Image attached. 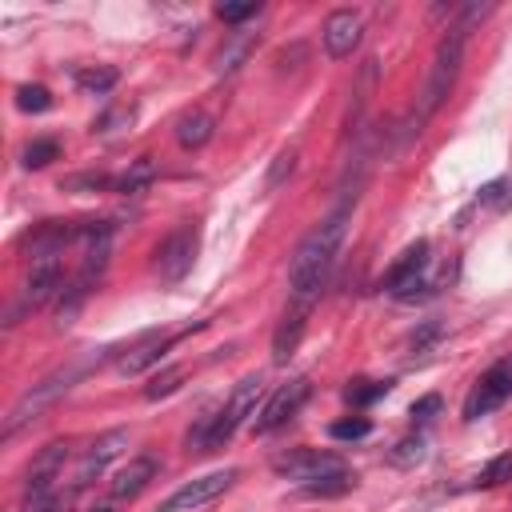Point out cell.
Returning <instances> with one entry per match:
<instances>
[{
  "instance_id": "cell-1",
  "label": "cell",
  "mask_w": 512,
  "mask_h": 512,
  "mask_svg": "<svg viewBox=\"0 0 512 512\" xmlns=\"http://www.w3.org/2000/svg\"><path fill=\"white\" fill-rule=\"evenodd\" d=\"M344 220H348V208H336L324 224H316L300 240L292 264H288V300L292 304H312L316 308L320 288L328 280V268H332V260L340 252V240H344Z\"/></svg>"
},
{
  "instance_id": "cell-2",
  "label": "cell",
  "mask_w": 512,
  "mask_h": 512,
  "mask_svg": "<svg viewBox=\"0 0 512 512\" xmlns=\"http://www.w3.org/2000/svg\"><path fill=\"white\" fill-rule=\"evenodd\" d=\"M260 392H264V380H260L256 372L244 376V380L232 388V396H228L224 408H216V412H208V416L196 420V428L188 432V448H192V452H216V448H224V444L236 436V428L256 412Z\"/></svg>"
},
{
  "instance_id": "cell-3",
  "label": "cell",
  "mask_w": 512,
  "mask_h": 512,
  "mask_svg": "<svg viewBox=\"0 0 512 512\" xmlns=\"http://www.w3.org/2000/svg\"><path fill=\"white\" fill-rule=\"evenodd\" d=\"M96 360H100V356H80V360H72V364H64V368L48 372L40 384H32V388H28V392L8 408L0 436H4V440H12L20 428H28L32 420H40V416L60 400V396H68V392H72V384H76V380H80Z\"/></svg>"
},
{
  "instance_id": "cell-4",
  "label": "cell",
  "mask_w": 512,
  "mask_h": 512,
  "mask_svg": "<svg viewBox=\"0 0 512 512\" xmlns=\"http://www.w3.org/2000/svg\"><path fill=\"white\" fill-rule=\"evenodd\" d=\"M464 32H456V28H448V36L440 40V48H436V56H432V72H428V84H424V96H420V112H416V120L424 124L444 100H448V92H452V84H456V76H460V60H464Z\"/></svg>"
},
{
  "instance_id": "cell-5",
  "label": "cell",
  "mask_w": 512,
  "mask_h": 512,
  "mask_svg": "<svg viewBox=\"0 0 512 512\" xmlns=\"http://www.w3.org/2000/svg\"><path fill=\"white\" fill-rule=\"evenodd\" d=\"M236 468H220V472H208V476H196V480H188V484H180L168 500H160L156 504V512H196V508H204V504H212L220 492H228L232 484H236Z\"/></svg>"
},
{
  "instance_id": "cell-6",
  "label": "cell",
  "mask_w": 512,
  "mask_h": 512,
  "mask_svg": "<svg viewBox=\"0 0 512 512\" xmlns=\"http://www.w3.org/2000/svg\"><path fill=\"white\" fill-rule=\"evenodd\" d=\"M196 248H200V232L192 224H180L160 248H156V276L164 284H180L192 264H196Z\"/></svg>"
},
{
  "instance_id": "cell-7",
  "label": "cell",
  "mask_w": 512,
  "mask_h": 512,
  "mask_svg": "<svg viewBox=\"0 0 512 512\" xmlns=\"http://www.w3.org/2000/svg\"><path fill=\"white\" fill-rule=\"evenodd\" d=\"M508 396H512V356H504L500 364H492V368L472 384V392H468V400H464V420L488 416V412L500 408Z\"/></svg>"
},
{
  "instance_id": "cell-8",
  "label": "cell",
  "mask_w": 512,
  "mask_h": 512,
  "mask_svg": "<svg viewBox=\"0 0 512 512\" xmlns=\"http://www.w3.org/2000/svg\"><path fill=\"white\" fill-rule=\"evenodd\" d=\"M308 392H312V384H308L304 376H292L288 384H280V388L264 400V408H260V412H256V420H252V428H256L260 436L276 432L280 424H288V420L300 412V404L308 400Z\"/></svg>"
},
{
  "instance_id": "cell-9",
  "label": "cell",
  "mask_w": 512,
  "mask_h": 512,
  "mask_svg": "<svg viewBox=\"0 0 512 512\" xmlns=\"http://www.w3.org/2000/svg\"><path fill=\"white\" fill-rule=\"evenodd\" d=\"M124 448H128V432H124V428H108V432H100V436L84 448V456H80V464H76V472H72V480H68L72 492H76V488H88L92 480H100L104 468H108Z\"/></svg>"
},
{
  "instance_id": "cell-10",
  "label": "cell",
  "mask_w": 512,
  "mask_h": 512,
  "mask_svg": "<svg viewBox=\"0 0 512 512\" xmlns=\"http://www.w3.org/2000/svg\"><path fill=\"white\" fill-rule=\"evenodd\" d=\"M424 268H428V240H416L400 252V260L388 268V292H396L400 300H416L424 288Z\"/></svg>"
},
{
  "instance_id": "cell-11",
  "label": "cell",
  "mask_w": 512,
  "mask_h": 512,
  "mask_svg": "<svg viewBox=\"0 0 512 512\" xmlns=\"http://www.w3.org/2000/svg\"><path fill=\"white\" fill-rule=\"evenodd\" d=\"M272 468H276L280 476H288V480L312 484V480H320V476H328V472H340L344 464H340L336 456H328V452H316V448H292V452L276 456Z\"/></svg>"
},
{
  "instance_id": "cell-12",
  "label": "cell",
  "mask_w": 512,
  "mask_h": 512,
  "mask_svg": "<svg viewBox=\"0 0 512 512\" xmlns=\"http://www.w3.org/2000/svg\"><path fill=\"white\" fill-rule=\"evenodd\" d=\"M64 460H68V440H52L36 452V460L28 464V480H24V496H48L52 484L60 480L64 472Z\"/></svg>"
},
{
  "instance_id": "cell-13",
  "label": "cell",
  "mask_w": 512,
  "mask_h": 512,
  "mask_svg": "<svg viewBox=\"0 0 512 512\" xmlns=\"http://www.w3.org/2000/svg\"><path fill=\"white\" fill-rule=\"evenodd\" d=\"M360 32H364V24H360V16H356L352 8H340V12H332V16L324 20V32H320V40H324V52H328L332 60H344V56H352V52H356V44H360Z\"/></svg>"
},
{
  "instance_id": "cell-14",
  "label": "cell",
  "mask_w": 512,
  "mask_h": 512,
  "mask_svg": "<svg viewBox=\"0 0 512 512\" xmlns=\"http://www.w3.org/2000/svg\"><path fill=\"white\" fill-rule=\"evenodd\" d=\"M308 316H312V304H292V300H288L284 320H280L276 332H272V360H276V364H284V360L296 352V344H300V336H304V328H308Z\"/></svg>"
},
{
  "instance_id": "cell-15",
  "label": "cell",
  "mask_w": 512,
  "mask_h": 512,
  "mask_svg": "<svg viewBox=\"0 0 512 512\" xmlns=\"http://www.w3.org/2000/svg\"><path fill=\"white\" fill-rule=\"evenodd\" d=\"M152 476H156V460H152V456H136V460H128V464L112 476L108 496H112V500H132V496H140V492L148 488Z\"/></svg>"
},
{
  "instance_id": "cell-16",
  "label": "cell",
  "mask_w": 512,
  "mask_h": 512,
  "mask_svg": "<svg viewBox=\"0 0 512 512\" xmlns=\"http://www.w3.org/2000/svg\"><path fill=\"white\" fill-rule=\"evenodd\" d=\"M172 340L176 336H160V332H152V336H144V340H136L124 356H120V372L124 376H136V372H144V368H152V364H160V356L172 348Z\"/></svg>"
},
{
  "instance_id": "cell-17",
  "label": "cell",
  "mask_w": 512,
  "mask_h": 512,
  "mask_svg": "<svg viewBox=\"0 0 512 512\" xmlns=\"http://www.w3.org/2000/svg\"><path fill=\"white\" fill-rule=\"evenodd\" d=\"M176 140H180V148H204V144L212 140V116L200 112V108L184 112V116L176 120Z\"/></svg>"
},
{
  "instance_id": "cell-18",
  "label": "cell",
  "mask_w": 512,
  "mask_h": 512,
  "mask_svg": "<svg viewBox=\"0 0 512 512\" xmlns=\"http://www.w3.org/2000/svg\"><path fill=\"white\" fill-rule=\"evenodd\" d=\"M252 48H256V32H232L228 44L216 52V72H236Z\"/></svg>"
},
{
  "instance_id": "cell-19",
  "label": "cell",
  "mask_w": 512,
  "mask_h": 512,
  "mask_svg": "<svg viewBox=\"0 0 512 512\" xmlns=\"http://www.w3.org/2000/svg\"><path fill=\"white\" fill-rule=\"evenodd\" d=\"M152 176H156V168H152V160L148 156H140V160H132L120 176H116V192H124V196H136V192H144L148 184H152Z\"/></svg>"
},
{
  "instance_id": "cell-20",
  "label": "cell",
  "mask_w": 512,
  "mask_h": 512,
  "mask_svg": "<svg viewBox=\"0 0 512 512\" xmlns=\"http://www.w3.org/2000/svg\"><path fill=\"white\" fill-rule=\"evenodd\" d=\"M296 160H300V152H296V148H280V152H276V160H272V168H268V176H264V192L284 188V184L292 180V172H296Z\"/></svg>"
},
{
  "instance_id": "cell-21",
  "label": "cell",
  "mask_w": 512,
  "mask_h": 512,
  "mask_svg": "<svg viewBox=\"0 0 512 512\" xmlns=\"http://www.w3.org/2000/svg\"><path fill=\"white\" fill-rule=\"evenodd\" d=\"M60 188L64 192H104V188H116V180L108 172H76V176H64Z\"/></svg>"
},
{
  "instance_id": "cell-22",
  "label": "cell",
  "mask_w": 512,
  "mask_h": 512,
  "mask_svg": "<svg viewBox=\"0 0 512 512\" xmlns=\"http://www.w3.org/2000/svg\"><path fill=\"white\" fill-rule=\"evenodd\" d=\"M356 484V476L352 472H328V476H320V480H312V484H304V492L308 496H340V492H348Z\"/></svg>"
},
{
  "instance_id": "cell-23",
  "label": "cell",
  "mask_w": 512,
  "mask_h": 512,
  "mask_svg": "<svg viewBox=\"0 0 512 512\" xmlns=\"http://www.w3.org/2000/svg\"><path fill=\"white\" fill-rule=\"evenodd\" d=\"M16 108L20 112H48L52 108V92L44 84H20L16 88Z\"/></svg>"
},
{
  "instance_id": "cell-24",
  "label": "cell",
  "mask_w": 512,
  "mask_h": 512,
  "mask_svg": "<svg viewBox=\"0 0 512 512\" xmlns=\"http://www.w3.org/2000/svg\"><path fill=\"white\" fill-rule=\"evenodd\" d=\"M180 380H184V368H180V364H168V368H160V372L148 380L144 396H148V400H160V396L176 392V388H180Z\"/></svg>"
},
{
  "instance_id": "cell-25",
  "label": "cell",
  "mask_w": 512,
  "mask_h": 512,
  "mask_svg": "<svg viewBox=\"0 0 512 512\" xmlns=\"http://www.w3.org/2000/svg\"><path fill=\"white\" fill-rule=\"evenodd\" d=\"M116 80H120V72H116V68H80V72H76V84H80L84 92H96V96H100V92H108Z\"/></svg>"
},
{
  "instance_id": "cell-26",
  "label": "cell",
  "mask_w": 512,
  "mask_h": 512,
  "mask_svg": "<svg viewBox=\"0 0 512 512\" xmlns=\"http://www.w3.org/2000/svg\"><path fill=\"white\" fill-rule=\"evenodd\" d=\"M480 204L488 212H508L512 208V180H492L480 188Z\"/></svg>"
},
{
  "instance_id": "cell-27",
  "label": "cell",
  "mask_w": 512,
  "mask_h": 512,
  "mask_svg": "<svg viewBox=\"0 0 512 512\" xmlns=\"http://www.w3.org/2000/svg\"><path fill=\"white\" fill-rule=\"evenodd\" d=\"M388 388H392L388 380H356V384L344 388V400H348V404H372V400H380Z\"/></svg>"
},
{
  "instance_id": "cell-28",
  "label": "cell",
  "mask_w": 512,
  "mask_h": 512,
  "mask_svg": "<svg viewBox=\"0 0 512 512\" xmlns=\"http://www.w3.org/2000/svg\"><path fill=\"white\" fill-rule=\"evenodd\" d=\"M56 156H60V144H56V140H32V144L20 152L24 168H44V164H52Z\"/></svg>"
},
{
  "instance_id": "cell-29",
  "label": "cell",
  "mask_w": 512,
  "mask_h": 512,
  "mask_svg": "<svg viewBox=\"0 0 512 512\" xmlns=\"http://www.w3.org/2000/svg\"><path fill=\"white\" fill-rule=\"evenodd\" d=\"M484 488H492V484H504V480H512V452H500V456H492L484 468H480V476H476Z\"/></svg>"
},
{
  "instance_id": "cell-30",
  "label": "cell",
  "mask_w": 512,
  "mask_h": 512,
  "mask_svg": "<svg viewBox=\"0 0 512 512\" xmlns=\"http://www.w3.org/2000/svg\"><path fill=\"white\" fill-rule=\"evenodd\" d=\"M132 120H136V108H132V104H116V108H108V112L96 120V132H104V136H108V132H120V128H128Z\"/></svg>"
},
{
  "instance_id": "cell-31",
  "label": "cell",
  "mask_w": 512,
  "mask_h": 512,
  "mask_svg": "<svg viewBox=\"0 0 512 512\" xmlns=\"http://www.w3.org/2000/svg\"><path fill=\"white\" fill-rule=\"evenodd\" d=\"M328 432H332L336 440H360V436H368V432H372V424H368L364 416H356V420H336Z\"/></svg>"
},
{
  "instance_id": "cell-32",
  "label": "cell",
  "mask_w": 512,
  "mask_h": 512,
  "mask_svg": "<svg viewBox=\"0 0 512 512\" xmlns=\"http://www.w3.org/2000/svg\"><path fill=\"white\" fill-rule=\"evenodd\" d=\"M256 12H260V4H256V0H248V4H216V16H220L224 24H240V20L256 16Z\"/></svg>"
},
{
  "instance_id": "cell-33",
  "label": "cell",
  "mask_w": 512,
  "mask_h": 512,
  "mask_svg": "<svg viewBox=\"0 0 512 512\" xmlns=\"http://www.w3.org/2000/svg\"><path fill=\"white\" fill-rule=\"evenodd\" d=\"M436 340H440V324H436V320H424V324L412 332V352H428Z\"/></svg>"
},
{
  "instance_id": "cell-34",
  "label": "cell",
  "mask_w": 512,
  "mask_h": 512,
  "mask_svg": "<svg viewBox=\"0 0 512 512\" xmlns=\"http://www.w3.org/2000/svg\"><path fill=\"white\" fill-rule=\"evenodd\" d=\"M420 456H424V440H420V436H408V440L396 444L392 464H412V460H420Z\"/></svg>"
},
{
  "instance_id": "cell-35",
  "label": "cell",
  "mask_w": 512,
  "mask_h": 512,
  "mask_svg": "<svg viewBox=\"0 0 512 512\" xmlns=\"http://www.w3.org/2000/svg\"><path fill=\"white\" fill-rule=\"evenodd\" d=\"M440 412V396H420L416 404H412V420L416 424H424V420H432Z\"/></svg>"
},
{
  "instance_id": "cell-36",
  "label": "cell",
  "mask_w": 512,
  "mask_h": 512,
  "mask_svg": "<svg viewBox=\"0 0 512 512\" xmlns=\"http://www.w3.org/2000/svg\"><path fill=\"white\" fill-rule=\"evenodd\" d=\"M96 512H108V508H96Z\"/></svg>"
}]
</instances>
